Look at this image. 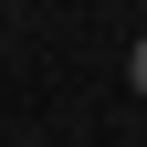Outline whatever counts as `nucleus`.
Returning <instances> with one entry per match:
<instances>
[{
	"instance_id": "nucleus-1",
	"label": "nucleus",
	"mask_w": 147,
	"mask_h": 147,
	"mask_svg": "<svg viewBox=\"0 0 147 147\" xmlns=\"http://www.w3.org/2000/svg\"><path fill=\"white\" fill-rule=\"evenodd\" d=\"M126 84H137V95H147V42H137V53H126Z\"/></svg>"
}]
</instances>
